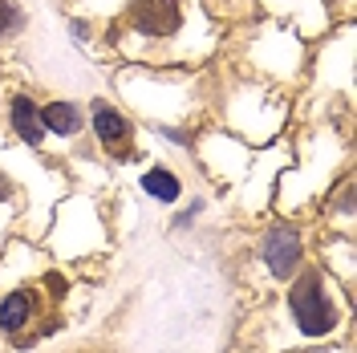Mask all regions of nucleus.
Listing matches in <instances>:
<instances>
[{"label": "nucleus", "mask_w": 357, "mask_h": 353, "mask_svg": "<svg viewBox=\"0 0 357 353\" xmlns=\"http://www.w3.org/2000/svg\"><path fill=\"white\" fill-rule=\"evenodd\" d=\"M122 24L142 41H171L183 29V0H130Z\"/></svg>", "instance_id": "nucleus-2"}, {"label": "nucleus", "mask_w": 357, "mask_h": 353, "mask_svg": "<svg viewBox=\"0 0 357 353\" xmlns=\"http://www.w3.org/2000/svg\"><path fill=\"white\" fill-rule=\"evenodd\" d=\"M37 305H41L37 288H13V292H4V301H0V333L4 337H21L33 325Z\"/></svg>", "instance_id": "nucleus-5"}, {"label": "nucleus", "mask_w": 357, "mask_h": 353, "mask_svg": "<svg viewBox=\"0 0 357 353\" xmlns=\"http://www.w3.org/2000/svg\"><path fill=\"white\" fill-rule=\"evenodd\" d=\"M24 29V8L21 0H0V37H13Z\"/></svg>", "instance_id": "nucleus-9"}, {"label": "nucleus", "mask_w": 357, "mask_h": 353, "mask_svg": "<svg viewBox=\"0 0 357 353\" xmlns=\"http://www.w3.org/2000/svg\"><path fill=\"white\" fill-rule=\"evenodd\" d=\"M8 126L17 130V138H21L24 147H41L45 126H41V106H37V98L13 93V98H8Z\"/></svg>", "instance_id": "nucleus-6"}, {"label": "nucleus", "mask_w": 357, "mask_h": 353, "mask_svg": "<svg viewBox=\"0 0 357 353\" xmlns=\"http://www.w3.org/2000/svg\"><path fill=\"white\" fill-rule=\"evenodd\" d=\"M289 309L296 329L305 337H329L341 325V313L333 305V292L325 285L321 268H296V276L289 285Z\"/></svg>", "instance_id": "nucleus-1"}, {"label": "nucleus", "mask_w": 357, "mask_h": 353, "mask_svg": "<svg viewBox=\"0 0 357 353\" xmlns=\"http://www.w3.org/2000/svg\"><path fill=\"white\" fill-rule=\"evenodd\" d=\"M41 126L45 134H57V138H77L82 134V110L73 102H45Z\"/></svg>", "instance_id": "nucleus-7"}, {"label": "nucleus", "mask_w": 357, "mask_h": 353, "mask_svg": "<svg viewBox=\"0 0 357 353\" xmlns=\"http://www.w3.org/2000/svg\"><path fill=\"white\" fill-rule=\"evenodd\" d=\"M89 118H93V138L102 142V151H110L114 158H130V147H134V126L130 118L110 106L106 98H93L89 102Z\"/></svg>", "instance_id": "nucleus-4"}, {"label": "nucleus", "mask_w": 357, "mask_h": 353, "mask_svg": "<svg viewBox=\"0 0 357 353\" xmlns=\"http://www.w3.org/2000/svg\"><path fill=\"white\" fill-rule=\"evenodd\" d=\"M69 29H73V37H77V41H89V24L86 21H77V17H73V21H69Z\"/></svg>", "instance_id": "nucleus-10"}, {"label": "nucleus", "mask_w": 357, "mask_h": 353, "mask_svg": "<svg viewBox=\"0 0 357 353\" xmlns=\"http://www.w3.org/2000/svg\"><path fill=\"white\" fill-rule=\"evenodd\" d=\"M260 260H264V268L276 280H292L301 260H305V236H301V227H292V223L268 227L264 240H260Z\"/></svg>", "instance_id": "nucleus-3"}, {"label": "nucleus", "mask_w": 357, "mask_h": 353, "mask_svg": "<svg viewBox=\"0 0 357 353\" xmlns=\"http://www.w3.org/2000/svg\"><path fill=\"white\" fill-rule=\"evenodd\" d=\"M142 191L155 199V203H178L183 179H178L175 171H167V167H151V171L142 175Z\"/></svg>", "instance_id": "nucleus-8"}]
</instances>
